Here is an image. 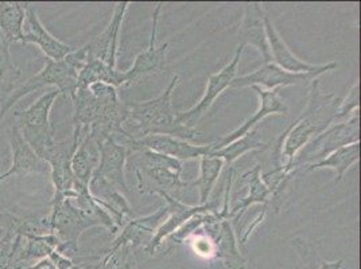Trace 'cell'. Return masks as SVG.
I'll return each mask as SVG.
<instances>
[{"label": "cell", "mask_w": 361, "mask_h": 269, "mask_svg": "<svg viewBox=\"0 0 361 269\" xmlns=\"http://www.w3.org/2000/svg\"><path fill=\"white\" fill-rule=\"evenodd\" d=\"M340 103L341 100L338 97L331 93H324L319 88V81L313 80L305 109L276 140L272 156L275 167L286 165L295 173L293 162L297 154L310 140L331 127Z\"/></svg>", "instance_id": "1"}, {"label": "cell", "mask_w": 361, "mask_h": 269, "mask_svg": "<svg viewBox=\"0 0 361 269\" xmlns=\"http://www.w3.org/2000/svg\"><path fill=\"white\" fill-rule=\"evenodd\" d=\"M180 82L174 75L162 94L149 101L123 105V130L131 139H142L150 134H169L182 140H195L197 130L182 125L173 106V92Z\"/></svg>", "instance_id": "2"}, {"label": "cell", "mask_w": 361, "mask_h": 269, "mask_svg": "<svg viewBox=\"0 0 361 269\" xmlns=\"http://www.w3.org/2000/svg\"><path fill=\"white\" fill-rule=\"evenodd\" d=\"M87 63V49L85 46L73 50L63 60H46L45 66L35 75L26 80L20 87H16L8 97L1 101L0 105V121L6 116V113L19 103L25 96L30 94L31 92L42 89L45 87H54L62 94L75 97L78 84V75L82 68Z\"/></svg>", "instance_id": "3"}, {"label": "cell", "mask_w": 361, "mask_h": 269, "mask_svg": "<svg viewBox=\"0 0 361 269\" xmlns=\"http://www.w3.org/2000/svg\"><path fill=\"white\" fill-rule=\"evenodd\" d=\"M135 175L137 190L145 194H167L178 199V194L188 187L182 180V163L150 150L135 151Z\"/></svg>", "instance_id": "4"}, {"label": "cell", "mask_w": 361, "mask_h": 269, "mask_svg": "<svg viewBox=\"0 0 361 269\" xmlns=\"http://www.w3.org/2000/svg\"><path fill=\"white\" fill-rule=\"evenodd\" d=\"M60 94L57 89L49 90L29 108L14 113V124L41 159L56 142L50 123V112Z\"/></svg>", "instance_id": "5"}, {"label": "cell", "mask_w": 361, "mask_h": 269, "mask_svg": "<svg viewBox=\"0 0 361 269\" xmlns=\"http://www.w3.org/2000/svg\"><path fill=\"white\" fill-rule=\"evenodd\" d=\"M50 206L51 210L49 213V220L51 225V233L59 239L57 252L71 260H75L78 256V239L81 234L87 229L100 226V224L80 209L72 198L50 204Z\"/></svg>", "instance_id": "6"}, {"label": "cell", "mask_w": 361, "mask_h": 269, "mask_svg": "<svg viewBox=\"0 0 361 269\" xmlns=\"http://www.w3.org/2000/svg\"><path fill=\"white\" fill-rule=\"evenodd\" d=\"M353 143H360V112L345 121L331 124L322 134L310 140L297 154L293 167L297 171L303 165H313L325 159L331 152Z\"/></svg>", "instance_id": "7"}, {"label": "cell", "mask_w": 361, "mask_h": 269, "mask_svg": "<svg viewBox=\"0 0 361 269\" xmlns=\"http://www.w3.org/2000/svg\"><path fill=\"white\" fill-rule=\"evenodd\" d=\"M85 136L73 131L71 139L54 142V144L42 155V159L50 168V177L54 187V194L50 204L60 202L66 198H75V178L72 171V158Z\"/></svg>", "instance_id": "8"}, {"label": "cell", "mask_w": 361, "mask_h": 269, "mask_svg": "<svg viewBox=\"0 0 361 269\" xmlns=\"http://www.w3.org/2000/svg\"><path fill=\"white\" fill-rule=\"evenodd\" d=\"M243 49L244 47L239 45L232 61H229V63H226L220 72H217V73H214V75L209 77L208 84H207V89L204 92L202 99L193 108H190L189 111L180 112L177 115V119L182 125L196 130L197 123L211 109L212 105L217 100V97L224 90L231 88L232 81L236 78V75H238V66H239V62H240Z\"/></svg>", "instance_id": "9"}, {"label": "cell", "mask_w": 361, "mask_h": 269, "mask_svg": "<svg viewBox=\"0 0 361 269\" xmlns=\"http://www.w3.org/2000/svg\"><path fill=\"white\" fill-rule=\"evenodd\" d=\"M124 146H127L131 152L145 149L177 159L180 163L201 159L204 155L211 152V144H192L188 140L169 134H150L136 140L128 139Z\"/></svg>", "instance_id": "10"}, {"label": "cell", "mask_w": 361, "mask_h": 269, "mask_svg": "<svg viewBox=\"0 0 361 269\" xmlns=\"http://www.w3.org/2000/svg\"><path fill=\"white\" fill-rule=\"evenodd\" d=\"M96 144L99 149L100 159L92 178L104 180L124 194L127 192L124 170L131 151L114 137H106Z\"/></svg>", "instance_id": "11"}, {"label": "cell", "mask_w": 361, "mask_h": 269, "mask_svg": "<svg viewBox=\"0 0 361 269\" xmlns=\"http://www.w3.org/2000/svg\"><path fill=\"white\" fill-rule=\"evenodd\" d=\"M161 196L165 198L169 214L162 225L155 230V234L151 239L150 242L145 246V251L150 256L157 254V251L162 246L165 239H169L173 233H176L180 226L186 224L190 218H193L197 214L213 213V211L219 210L214 206V204H209V202L205 205L189 206V205L183 204L180 199H177L171 195L161 194Z\"/></svg>", "instance_id": "12"}, {"label": "cell", "mask_w": 361, "mask_h": 269, "mask_svg": "<svg viewBox=\"0 0 361 269\" xmlns=\"http://www.w3.org/2000/svg\"><path fill=\"white\" fill-rule=\"evenodd\" d=\"M322 73H290L279 68L275 63H264L262 68H259L255 72L250 75L236 77L231 88H245V87H259L262 89L274 90L293 87V85H301L305 82L317 80Z\"/></svg>", "instance_id": "13"}, {"label": "cell", "mask_w": 361, "mask_h": 269, "mask_svg": "<svg viewBox=\"0 0 361 269\" xmlns=\"http://www.w3.org/2000/svg\"><path fill=\"white\" fill-rule=\"evenodd\" d=\"M264 27H266V35L267 42L270 47L271 60L272 63L278 65L283 70L290 73H329L337 69L336 62H328L324 65H313L309 62H305L298 58L291 49L287 46L285 39L281 37V34L276 31L272 20L269 15L264 18Z\"/></svg>", "instance_id": "14"}, {"label": "cell", "mask_w": 361, "mask_h": 269, "mask_svg": "<svg viewBox=\"0 0 361 269\" xmlns=\"http://www.w3.org/2000/svg\"><path fill=\"white\" fill-rule=\"evenodd\" d=\"M8 142L11 147L13 163L6 173L0 174V183L14 177H26L31 174L45 175L50 173L49 165L31 149L16 124H13L8 130Z\"/></svg>", "instance_id": "15"}, {"label": "cell", "mask_w": 361, "mask_h": 269, "mask_svg": "<svg viewBox=\"0 0 361 269\" xmlns=\"http://www.w3.org/2000/svg\"><path fill=\"white\" fill-rule=\"evenodd\" d=\"M252 89L255 90L256 94L259 97V101H260L259 109L250 119L245 120L238 130L220 137L217 142L211 143V151L221 150L223 147L231 144L232 142L240 139L244 134L252 131L262 120L269 118L271 115H286L288 113L286 103L279 96V89L266 90L262 89L259 87H252Z\"/></svg>", "instance_id": "16"}, {"label": "cell", "mask_w": 361, "mask_h": 269, "mask_svg": "<svg viewBox=\"0 0 361 269\" xmlns=\"http://www.w3.org/2000/svg\"><path fill=\"white\" fill-rule=\"evenodd\" d=\"M128 10V3H118L111 22L106 30L103 31L94 41H92L87 49V60L100 61L111 68H116L118 50L121 42V31L126 13Z\"/></svg>", "instance_id": "17"}, {"label": "cell", "mask_w": 361, "mask_h": 269, "mask_svg": "<svg viewBox=\"0 0 361 269\" xmlns=\"http://www.w3.org/2000/svg\"><path fill=\"white\" fill-rule=\"evenodd\" d=\"M162 10V4H158L154 15H152V31H151L150 44L146 50L137 54L134 65L131 69L124 72L126 75V85H131L133 82H137L142 78L147 75L159 73L166 65V54L169 50V44L157 45V32H158V20H159V13Z\"/></svg>", "instance_id": "18"}, {"label": "cell", "mask_w": 361, "mask_h": 269, "mask_svg": "<svg viewBox=\"0 0 361 269\" xmlns=\"http://www.w3.org/2000/svg\"><path fill=\"white\" fill-rule=\"evenodd\" d=\"M26 22L29 26V31L25 32L23 44L38 46V49L45 54L47 60H63L73 51L71 46L61 42L60 39H57L54 35H51L46 30L44 23L37 14L35 7L30 3H27L26 6Z\"/></svg>", "instance_id": "19"}, {"label": "cell", "mask_w": 361, "mask_h": 269, "mask_svg": "<svg viewBox=\"0 0 361 269\" xmlns=\"http://www.w3.org/2000/svg\"><path fill=\"white\" fill-rule=\"evenodd\" d=\"M264 18L263 8L260 3H248L245 4L244 14L241 19L240 29H239V45L254 46L256 50L262 54L264 63H270V47L267 42L266 27H264Z\"/></svg>", "instance_id": "20"}, {"label": "cell", "mask_w": 361, "mask_h": 269, "mask_svg": "<svg viewBox=\"0 0 361 269\" xmlns=\"http://www.w3.org/2000/svg\"><path fill=\"white\" fill-rule=\"evenodd\" d=\"M167 214H169V209H167V206H164L150 215L131 220L123 227L121 234L118 236V239L114 241V244L111 245L106 254H115L118 251H121V248H126V246L130 248V246H135L137 244H140L143 237H146L150 233H154L162 225Z\"/></svg>", "instance_id": "21"}, {"label": "cell", "mask_w": 361, "mask_h": 269, "mask_svg": "<svg viewBox=\"0 0 361 269\" xmlns=\"http://www.w3.org/2000/svg\"><path fill=\"white\" fill-rule=\"evenodd\" d=\"M214 256L228 269H245L247 260L243 257L238 246L236 234L229 220H221L214 232Z\"/></svg>", "instance_id": "22"}, {"label": "cell", "mask_w": 361, "mask_h": 269, "mask_svg": "<svg viewBox=\"0 0 361 269\" xmlns=\"http://www.w3.org/2000/svg\"><path fill=\"white\" fill-rule=\"evenodd\" d=\"M27 3L0 1V41L7 46L23 44Z\"/></svg>", "instance_id": "23"}, {"label": "cell", "mask_w": 361, "mask_h": 269, "mask_svg": "<svg viewBox=\"0 0 361 269\" xmlns=\"http://www.w3.org/2000/svg\"><path fill=\"white\" fill-rule=\"evenodd\" d=\"M262 167L256 165L252 170L247 171L244 175L240 177V186L247 184L250 192L245 198L240 199L236 206H233L229 211V218H235L239 221L243 214L252 205H264L269 206L271 202L270 189L266 186V183L262 180Z\"/></svg>", "instance_id": "24"}, {"label": "cell", "mask_w": 361, "mask_h": 269, "mask_svg": "<svg viewBox=\"0 0 361 269\" xmlns=\"http://www.w3.org/2000/svg\"><path fill=\"white\" fill-rule=\"evenodd\" d=\"M99 159L100 155L97 144L90 134H87L78 144L72 158V171L78 183L90 186V180L99 165Z\"/></svg>", "instance_id": "25"}, {"label": "cell", "mask_w": 361, "mask_h": 269, "mask_svg": "<svg viewBox=\"0 0 361 269\" xmlns=\"http://www.w3.org/2000/svg\"><path fill=\"white\" fill-rule=\"evenodd\" d=\"M360 161V143H353L345 147H341L338 150L331 152L325 159L307 165L305 173H312L319 168H331L336 174L334 182H340L344 178V174L353 165H356Z\"/></svg>", "instance_id": "26"}, {"label": "cell", "mask_w": 361, "mask_h": 269, "mask_svg": "<svg viewBox=\"0 0 361 269\" xmlns=\"http://www.w3.org/2000/svg\"><path fill=\"white\" fill-rule=\"evenodd\" d=\"M200 161V178L195 182V186H197L200 193V205H205L211 196L212 189L220 177L224 162L220 158L213 156L211 152L204 155Z\"/></svg>", "instance_id": "27"}, {"label": "cell", "mask_w": 361, "mask_h": 269, "mask_svg": "<svg viewBox=\"0 0 361 269\" xmlns=\"http://www.w3.org/2000/svg\"><path fill=\"white\" fill-rule=\"evenodd\" d=\"M264 147H266V144L260 139L259 131L254 128L252 131L244 134L240 139L232 142L231 144L223 147L221 150L211 151V154L216 158H220L224 163L231 165L232 163H235L239 158H241L244 154H247L250 151L260 150Z\"/></svg>", "instance_id": "28"}, {"label": "cell", "mask_w": 361, "mask_h": 269, "mask_svg": "<svg viewBox=\"0 0 361 269\" xmlns=\"http://www.w3.org/2000/svg\"><path fill=\"white\" fill-rule=\"evenodd\" d=\"M20 78V70L11 60L10 46L0 41V92L11 93Z\"/></svg>", "instance_id": "29"}, {"label": "cell", "mask_w": 361, "mask_h": 269, "mask_svg": "<svg viewBox=\"0 0 361 269\" xmlns=\"http://www.w3.org/2000/svg\"><path fill=\"white\" fill-rule=\"evenodd\" d=\"M20 215L0 206V254L11 251Z\"/></svg>", "instance_id": "30"}, {"label": "cell", "mask_w": 361, "mask_h": 269, "mask_svg": "<svg viewBox=\"0 0 361 269\" xmlns=\"http://www.w3.org/2000/svg\"><path fill=\"white\" fill-rule=\"evenodd\" d=\"M360 82L356 81L355 85L352 87V89L348 92L344 100H341L338 111L336 113L334 118V123H340V121H345V120L350 119L355 113L360 112Z\"/></svg>", "instance_id": "31"}, {"label": "cell", "mask_w": 361, "mask_h": 269, "mask_svg": "<svg viewBox=\"0 0 361 269\" xmlns=\"http://www.w3.org/2000/svg\"><path fill=\"white\" fill-rule=\"evenodd\" d=\"M49 258H50V261L54 264V267L57 269H71L75 264V260H71V258L65 257L63 254H61L57 251L50 254Z\"/></svg>", "instance_id": "32"}, {"label": "cell", "mask_w": 361, "mask_h": 269, "mask_svg": "<svg viewBox=\"0 0 361 269\" xmlns=\"http://www.w3.org/2000/svg\"><path fill=\"white\" fill-rule=\"evenodd\" d=\"M97 269H118V254H106Z\"/></svg>", "instance_id": "33"}, {"label": "cell", "mask_w": 361, "mask_h": 269, "mask_svg": "<svg viewBox=\"0 0 361 269\" xmlns=\"http://www.w3.org/2000/svg\"><path fill=\"white\" fill-rule=\"evenodd\" d=\"M116 254H118V269H135L134 268V263L130 258L128 254H124L121 256V251H118Z\"/></svg>", "instance_id": "34"}, {"label": "cell", "mask_w": 361, "mask_h": 269, "mask_svg": "<svg viewBox=\"0 0 361 269\" xmlns=\"http://www.w3.org/2000/svg\"><path fill=\"white\" fill-rule=\"evenodd\" d=\"M26 269H57L54 267V264L50 261L49 257L42 258L34 264H31L30 267H27Z\"/></svg>", "instance_id": "35"}, {"label": "cell", "mask_w": 361, "mask_h": 269, "mask_svg": "<svg viewBox=\"0 0 361 269\" xmlns=\"http://www.w3.org/2000/svg\"><path fill=\"white\" fill-rule=\"evenodd\" d=\"M344 268V261L337 260V261H324L321 264L319 269H343Z\"/></svg>", "instance_id": "36"}, {"label": "cell", "mask_w": 361, "mask_h": 269, "mask_svg": "<svg viewBox=\"0 0 361 269\" xmlns=\"http://www.w3.org/2000/svg\"><path fill=\"white\" fill-rule=\"evenodd\" d=\"M71 269H85L84 267H81V265H78V263H75V265L72 267Z\"/></svg>", "instance_id": "37"}, {"label": "cell", "mask_w": 361, "mask_h": 269, "mask_svg": "<svg viewBox=\"0 0 361 269\" xmlns=\"http://www.w3.org/2000/svg\"><path fill=\"white\" fill-rule=\"evenodd\" d=\"M212 269H213V268H212Z\"/></svg>", "instance_id": "38"}]
</instances>
